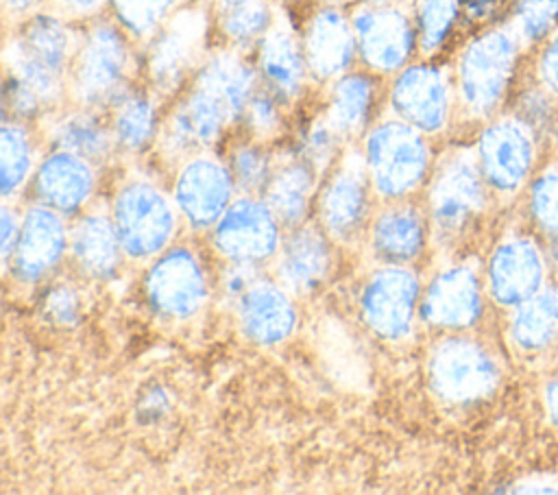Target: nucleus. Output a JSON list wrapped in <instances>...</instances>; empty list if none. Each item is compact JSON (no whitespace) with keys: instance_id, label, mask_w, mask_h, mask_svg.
<instances>
[{"instance_id":"1","label":"nucleus","mask_w":558,"mask_h":495,"mask_svg":"<svg viewBox=\"0 0 558 495\" xmlns=\"http://www.w3.org/2000/svg\"><path fill=\"white\" fill-rule=\"evenodd\" d=\"M255 94V72L233 55H216L198 72L190 94L174 107L163 144L172 153L209 146Z\"/></svg>"},{"instance_id":"2","label":"nucleus","mask_w":558,"mask_h":495,"mask_svg":"<svg viewBox=\"0 0 558 495\" xmlns=\"http://www.w3.org/2000/svg\"><path fill=\"white\" fill-rule=\"evenodd\" d=\"M519 39L517 31L493 28L462 50L458 94L469 113L484 118L504 102L519 59Z\"/></svg>"},{"instance_id":"3","label":"nucleus","mask_w":558,"mask_h":495,"mask_svg":"<svg viewBox=\"0 0 558 495\" xmlns=\"http://www.w3.org/2000/svg\"><path fill=\"white\" fill-rule=\"evenodd\" d=\"M364 161L375 190L397 198L425 179L429 168V148L421 131L408 122L390 120L375 126L364 144Z\"/></svg>"},{"instance_id":"4","label":"nucleus","mask_w":558,"mask_h":495,"mask_svg":"<svg viewBox=\"0 0 558 495\" xmlns=\"http://www.w3.org/2000/svg\"><path fill=\"white\" fill-rule=\"evenodd\" d=\"M486 185L477 155L451 150L440 159L429 185V214L440 238L453 240L480 218L486 205Z\"/></svg>"},{"instance_id":"5","label":"nucleus","mask_w":558,"mask_h":495,"mask_svg":"<svg viewBox=\"0 0 558 495\" xmlns=\"http://www.w3.org/2000/svg\"><path fill=\"white\" fill-rule=\"evenodd\" d=\"M70 48L72 37L59 17L35 15L9 48L13 76L24 81L44 102L52 100L61 89Z\"/></svg>"},{"instance_id":"6","label":"nucleus","mask_w":558,"mask_h":495,"mask_svg":"<svg viewBox=\"0 0 558 495\" xmlns=\"http://www.w3.org/2000/svg\"><path fill=\"white\" fill-rule=\"evenodd\" d=\"M129 68L131 52L124 35L109 24H98L87 33L72 63V89L89 107L118 102L124 96Z\"/></svg>"},{"instance_id":"7","label":"nucleus","mask_w":558,"mask_h":495,"mask_svg":"<svg viewBox=\"0 0 558 495\" xmlns=\"http://www.w3.org/2000/svg\"><path fill=\"white\" fill-rule=\"evenodd\" d=\"M113 227L122 251L131 257L157 255L174 233V212L150 183L124 185L113 201Z\"/></svg>"},{"instance_id":"8","label":"nucleus","mask_w":558,"mask_h":495,"mask_svg":"<svg viewBox=\"0 0 558 495\" xmlns=\"http://www.w3.org/2000/svg\"><path fill=\"white\" fill-rule=\"evenodd\" d=\"M429 377L438 397L451 403H469L495 390L499 369L482 345L466 338H447L432 353Z\"/></svg>"},{"instance_id":"9","label":"nucleus","mask_w":558,"mask_h":495,"mask_svg":"<svg viewBox=\"0 0 558 495\" xmlns=\"http://www.w3.org/2000/svg\"><path fill=\"white\" fill-rule=\"evenodd\" d=\"M534 131L517 116L490 122L477 142V164L486 183L499 192L519 190L532 172Z\"/></svg>"},{"instance_id":"10","label":"nucleus","mask_w":558,"mask_h":495,"mask_svg":"<svg viewBox=\"0 0 558 495\" xmlns=\"http://www.w3.org/2000/svg\"><path fill=\"white\" fill-rule=\"evenodd\" d=\"M418 301L416 277L392 264L377 270L364 286L360 307L366 325L384 338H401L410 331Z\"/></svg>"},{"instance_id":"11","label":"nucleus","mask_w":558,"mask_h":495,"mask_svg":"<svg viewBox=\"0 0 558 495\" xmlns=\"http://www.w3.org/2000/svg\"><path fill=\"white\" fill-rule=\"evenodd\" d=\"M279 244L277 216L268 203L244 198L233 203L216 225V246L238 264H257Z\"/></svg>"},{"instance_id":"12","label":"nucleus","mask_w":558,"mask_h":495,"mask_svg":"<svg viewBox=\"0 0 558 495\" xmlns=\"http://www.w3.org/2000/svg\"><path fill=\"white\" fill-rule=\"evenodd\" d=\"M397 116L423 133L440 131L451 113V85L436 65H410L392 85Z\"/></svg>"},{"instance_id":"13","label":"nucleus","mask_w":558,"mask_h":495,"mask_svg":"<svg viewBox=\"0 0 558 495\" xmlns=\"http://www.w3.org/2000/svg\"><path fill=\"white\" fill-rule=\"evenodd\" d=\"M353 33L362 59L381 72L401 68L416 41V31L405 13L388 4L360 9L353 17Z\"/></svg>"},{"instance_id":"14","label":"nucleus","mask_w":558,"mask_h":495,"mask_svg":"<svg viewBox=\"0 0 558 495\" xmlns=\"http://www.w3.org/2000/svg\"><path fill=\"white\" fill-rule=\"evenodd\" d=\"M150 305L168 316L185 318L207 299V279L201 262L185 249H174L157 259L146 279Z\"/></svg>"},{"instance_id":"15","label":"nucleus","mask_w":558,"mask_h":495,"mask_svg":"<svg viewBox=\"0 0 558 495\" xmlns=\"http://www.w3.org/2000/svg\"><path fill=\"white\" fill-rule=\"evenodd\" d=\"M366 161L355 155L344 157L338 170L327 181L320 201V222L336 240H353L366 220L368 212V179Z\"/></svg>"},{"instance_id":"16","label":"nucleus","mask_w":558,"mask_h":495,"mask_svg":"<svg viewBox=\"0 0 558 495\" xmlns=\"http://www.w3.org/2000/svg\"><path fill=\"white\" fill-rule=\"evenodd\" d=\"M205 41V17L198 11L174 15L155 37L148 70L161 92H172L194 68Z\"/></svg>"},{"instance_id":"17","label":"nucleus","mask_w":558,"mask_h":495,"mask_svg":"<svg viewBox=\"0 0 558 495\" xmlns=\"http://www.w3.org/2000/svg\"><path fill=\"white\" fill-rule=\"evenodd\" d=\"M545 262L530 238H508L490 255L488 290L501 305H519L543 288Z\"/></svg>"},{"instance_id":"18","label":"nucleus","mask_w":558,"mask_h":495,"mask_svg":"<svg viewBox=\"0 0 558 495\" xmlns=\"http://www.w3.org/2000/svg\"><path fill=\"white\" fill-rule=\"evenodd\" d=\"M233 174L209 157L187 161L177 179V205L194 227H209L227 212Z\"/></svg>"},{"instance_id":"19","label":"nucleus","mask_w":558,"mask_h":495,"mask_svg":"<svg viewBox=\"0 0 558 495\" xmlns=\"http://www.w3.org/2000/svg\"><path fill=\"white\" fill-rule=\"evenodd\" d=\"M65 251V227L52 207H31L20 222V233L11 251L15 277L39 281L61 259Z\"/></svg>"},{"instance_id":"20","label":"nucleus","mask_w":558,"mask_h":495,"mask_svg":"<svg viewBox=\"0 0 558 495\" xmlns=\"http://www.w3.org/2000/svg\"><path fill=\"white\" fill-rule=\"evenodd\" d=\"M482 314L480 279L469 266L442 270L427 288L421 316L436 327L460 329L473 325Z\"/></svg>"},{"instance_id":"21","label":"nucleus","mask_w":558,"mask_h":495,"mask_svg":"<svg viewBox=\"0 0 558 495\" xmlns=\"http://www.w3.org/2000/svg\"><path fill=\"white\" fill-rule=\"evenodd\" d=\"M307 68L320 79L342 74L357 50L353 24L336 9L318 11L305 31L303 41Z\"/></svg>"},{"instance_id":"22","label":"nucleus","mask_w":558,"mask_h":495,"mask_svg":"<svg viewBox=\"0 0 558 495\" xmlns=\"http://www.w3.org/2000/svg\"><path fill=\"white\" fill-rule=\"evenodd\" d=\"M92 188L94 172L87 159L68 150L48 155L35 174V192L41 203L63 214L76 212L89 198Z\"/></svg>"},{"instance_id":"23","label":"nucleus","mask_w":558,"mask_h":495,"mask_svg":"<svg viewBox=\"0 0 558 495\" xmlns=\"http://www.w3.org/2000/svg\"><path fill=\"white\" fill-rule=\"evenodd\" d=\"M238 310L244 334L259 345L283 340L296 323L290 297L270 281H255L238 299Z\"/></svg>"},{"instance_id":"24","label":"nucleus","mask_w":558,"mask_h":495,"mask_svg":"<svg viewBox=\"0 0 558 495\" xmlns=\"http://www.w3.org/2000/svg\"><path fill=\"white\" fill-rule=\"evenodd\" d=\"M305 50L288 24H275L262 37L259 70L279 100L294 98L305 79Z\"/></svg>"},{"instance_id":"25","label":"nucleus","mask_w":558,"mask_h":495,"mask_svg":"<svg viewBox=\"0 0 558 495\" xmlns=\"http://www.w3.org/2000/svg\"><path fill=\"white\" fill-rule=\"evenodd\" d=\"M329 266L331 249L316 227H299L292 231L279 253V275L292 292H312L318 288Z\"/></svg>"},{"instance_id":"26","label":"nucleus","mask_w":558,"mask_h":495,"mask_svg":"<svg viewBox=\"0 0 558 495\" xmlns=\"http://www.w3.org/2000/svg\"><path fill=\"white\" fill-rule=\"evenodd\" d=\"M425 242V225L412 207H390L373 225V249L379 259L401 264L414 259Z\"/></svg>"},{"instance_id":"27","label":"nucleus","mask_w":558,"mask_h":495,"mask_svg":"<svg viewBox=\"0 0 558 495\" xmlns=\"http://www.w3.org/2000/svg\"><path fill=\"white\" fill-rule=\"evenodd\" d=\"M72 253L87 275L100 279L116 275L122 257V244L113 222L98 214L85 216L72 231Z\"/></svg>"},{"instance_id":"28","label":"nucleus","mask_w":558,"mask_h":495,"mask_svg":"<svg viewBox=\"0 0 558 495\" xmlns=\"http://www.w3.org/2000/svg\"><path fill=\"white\" fill-rule=\"evenodd\" d=\"M512 342L530 353L547 349L558 336V288H541L514 305L510 318Z\"/></svg>"},{"instance_id":"29","label":"nucleus","mask_w":558,"mask_h":495,"mask_svg":"<svg viewBox=\"0 0 558 495\" xmlns=\"http://www.w3.org/2000/svg\"><path fill=\"white\" fill-rule=\"evenodd\" d=\"M314 194V168L305 159H292L277 168L266 185V203L286 225H299L305 218Z\"/></svg>"},{"instance_id":"30","label":"nucleus","mask_w":558,"mask_h":495,"mask_svg":"<svg viewBox=\"0 0 558 495\" xmlns=\"http://www.w3.org/2000/svg\"><path fill=\"white\" fill-rule=\"evenodd\" d=\"M375 105V85L364 74L342 76L331 92L327 120L340 135L360 133Z\"/></svg>"},{"instance_id":"31","label":"nucleus","mask_w":558,"mask_h":495,"mask_svg":"<svg viewBox=\"0 0 558 495\" xmlns=\"http://www.w3.org/2000/svg\"><path fill=\"white\" fill-rule=\"evenodd\" d=\"M157 111L148 96L124 94L116 102L113 137L126 150H142L155 135Z\"/></svg>"},{"instance_id":"32","label":"nucleus","mask_w":558,"mask_h":495,"mask_svg":"<svg viewBox=\"0 0 558 495\" xmlns=\"http://www.w3.org/2000/svg\"><path fill=\"white\" fill-rule=\"evenodd\" d=\"M52 140L59 150L74 153L87 161L102 159L111 148V135L105 124L87 113H74L59 120L52 129Z\"/></svg>"},{"instance_id":"33","label":"nucleus","mask_w":558,"mask_h":495,"mask_svg":"<svg viewBox=\"0 0 558 495\" xmlns=\"http://www.w3.org/2000/svg\"><path fill=\"white\" fill-rule=\"evenodd\" d=\"M33 164V146L20 124L4 122L0 129V188L9 196L26 181Z\"/></svg>"},{"instance_id":"34","label":"nucleus","mask_w":558,"mask_h":495,"mask_svg":"<svg viewBox=\"0 0 558 495\" xmlns=\"http://www.w3.org/2000/svg\"><path fill=\"white\" fill-rule=\"evenodd\" d=\"M220 22L235 44H251L272 26L266 0H220Z\"/></svg>"},{"instance_id":"35","label":"nucleus","mask_w":558,"mask_h":495,"mask_svg":"<svg viewBox=\"0 0 558 495\" xmlns=\"http://www.w3.org/2000/svg\"><path fill=\"white\" fill-rule=\"evenodd\" d=\"M460 17V0H418L416 39L423 52H436Z\"/></svg>"},{"instance_id":"36","label":"nucleus","mask_w":558,"mask_h":495,"mask_svg":"<svg viewBox=\"0 0 558 495\" xmlns=\"http://www.w3.org/2000/svg\"><path fill=\"white\" fill-rule=\"evenodd\" d=\"M177 2L179 0H113V9L129 33L144 37L168 20Z\"/></svg>"},{"instance_id":"37","label":"nucleus","mask_w":558,"mask_h":495,"mask_svg":"<svg viewBox=\"0 0 558 495\" xmlns=\"http://www.w3.org/2000/svg\"><path fill=\"white\" fill-rule=\"evenodd\" d=\"M558 26V0H517L514 31L525 41H541Z\"/></svg>"},{"instance_id":"38","label":"nucleus","mask_w":558,"mask_h":495,"mask_svg":"<svg viewBox=\"0 0 558 495\" xmlns=\"http://www.w3.org/2000/svg\"><path fill=\"white\" fill-rule=\"evenodd\" d=\"M530 209L534 222L547 238L558 242V168L543 172L530 190Z\"/></svg>"},{"instance_id":"39","label":"nucleus","mask_w":558,"mask_h":495,"mask_svg":"<svg viewBox=\"0 0 558 495\" xmlns=\"http://www.w3.org/2000/svg\"><path fill=\"white\" fill-rule=\"evenodd\" d=\"M231 174H233V181L242 190L255 192V190H262L268 185L272 170H270V161L262 148L242 144L231 155Z\"/></svg>"},{"instance_id":"40","label":"nucleus","mask_w":558,"mask_h":495,"mask_svg":"<svg viewBox=\"0 0 558 495\" xmlns=\"http://www.w3.org/2000/svg\"><path fill=\"white\" fill-rule=\"evenodd\" d=\"M514 116L534 133H541L556 120V96L545 87H530L519 96Z\"/></svg>"},{"instance_id":"41","label":"nucleus","mask_w":558,"mask_h":495,"mask_svg":"<svg viewBox=\"0 0 558 495\" xmlns=\"http://www.w3.org/2000/svg\"><path fill=\"white\" fill-rule=\"evenodd\" d=\"M338 137L340 133L329 120L312 124L301 137V159H305L314 170L325 168L338 150Z\"/></svg>"},{"instance_id":"42","label":"nucleus","mask_w":558,"mask_h":495,"mask_svg":"<svg viewBox=\"0 0 558 495\" xmlns=\"http://www.w3.org/2000/svg\"><path fill=\"white\" fill-rule=\"evenodd\" d=\"M244 118L255 135H272L281 122L279 98L272 92H255L244 109Z\"/></svg>"},{"instance_id":"43","label":"nucleus","mask_w":558,"mask_h":495,"mask_svg":"<svg viewBox=\"0 0 558 495\" xmlns=\"http://www.w3.org/2000/svg\"><path fill=\"white\" fill-rule=\"evenodd\" d=\"M44 100L24 83L20 81L17 76L9 79L7 81V87H4V107L9 111H13L15 118H31L33 113H37L39 105Z\"/></svg>"},{"instance_id":"44","label":"nucleus","mask_w":558,"mask_h":495,"mask_svg":"<svg viewBox=\"0 0 558 495\" xmlns=\"http://www.w3.org/2000/svg\"><path fill=\"white\" fill-rule=\"evenodd\" d=\"M44 310L59 323H72L78 312L76 292L70 286H57L46 294Z\"/></svg>"},{"instance_id":"45","label":"nucleus","mask_w":558,"mask_h":495,"mask_svg":"<svg viewBox=\"0 0 558 495\" xmlns=\"http://www.w3.org/2000/svg\"><path fill=\"white\" fill-rule=\"evenodd\" d=\"M538 76L543 87L558 98V33L549 37L538 57Z\"/></svg>"},{"instance_id":"46","label":"nucleus","mask_w":558,"mask_h":495,"mask_svg":"<svg viewBox=\"0 0 558 495\" xmlns=\"http://www.w3.org/2000/svg\"><path fill=\"white\" fill-rule=\"evenodd\" d=\"M255 281H257V277H255L253 264H238V262H233L229 273H225V292L231 299H240Z\"/></svg>"},{"instance_id":"47","label":"nucleus","mask_w":558,"mask_h":495,"mask_svg":"<svg viewBox=\"0 0 558 495\" xmlns=\"http://www.w3.org/2000/svg\"><path fill=\"white\" fill-rule=\"evenodd\" d=\"M17 233H20V225H17V218L11 214V209L4 205L2 207V253L9 257L13 246H15V240H17Z\"/></svg>"},{"instance_id":"48","label":"nucleus","mask_w":558,"mask_h":495,"mask_svg":"<svg viewBox=\"0 0 558 495\" xmlns=\"http://www.w3.org/2000/svg\"><path fill=\"white\" fill-rule=\"evenodd\" d=\"M545 410H547L551 423L558 427V379H554L545 388Z\"/></svg>"},{"instance_id":"49","label":"nucleus","mask_w":558,"mask_h":495,"mask_svg":"<svg viewBox=\"0 0 558 495\" xmlns=\"http://www.w3.org/2000/svg\"><path fill=\"white\" fill-rule=\"evenodd\" d=\"M497 2L499 0H466V11L473 17H484L497 7Z\"/></svg>"},{"instance_id":"50","label":"nucleus","mask_w":558,"mask_h":495,"mask_svg":"<svg viewBox=\"0 0 558 495\" xmlns=\"http://www.w3.org/2000/svg\"><path fill=\"white\" fill-rule=\"evenodd\" d=\"M65 9L70 11H76V13H85V11H92L96 9L102 0H59Z\"/></svg>"},{"instance_id":"51","label":"nucleus","mask_w":558,"mask_h":495,"mask_svg":"<svg viewBox=\"0 0 558 495\" xmlns=\"http://www.w3.org/2000/svg\"><path fill=\"white\" fill-rule=\"evenodd\" d=\"M13 11H28L33 9L35 4H39L41 0H4Z\"/></svg>"},{"instance_id":"52","label":"nucleus","mask_w":558,"mask_h":495,"mask_svg":"<svg viewBox=\"0 0 558 495\" xmlns=\"http://www.w3.org/2000/svg\"><path fill=\"white\" fill-rule=\"evenodd\" d=\"M371 2H375V4H392L397 0H371Z\"/></svg>"},{"instance_id":"53","label":"nucleus","mask_w":558,"mask_h":495,"mask_svg":"<svg viewBox=\"0 0 558 495\" xmlns=\"http://www.w3.org/2000/svg\"><path fill=\"white\" fill-rule=\"evenodd\" d=\"M556 148H558V126H556Z\"/></svg>"},{"instance_id":"54","label":"nucleus","mask_w":558,"mask_h":495,"mask_svg":"<svg viewBox=\"0 0 558 495\" xmlns=\"http://www.w3.org/2000/svg\"><path fill=\"white\" fill-rule=\"evenodd\" d=\"M327 2H342V0H327Z\"/></svg>"}]
</instances>
